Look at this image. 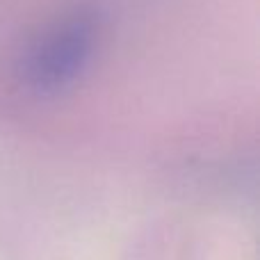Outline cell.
Instances as JSON below:
<instances>
[{"label":"cell","instance_id":"6da1fadb","mask_svg":"<svg viewBox=\"0 0 260 260\" xmlns=\"http://www.w3.org/2000/svg\"><path fill=\"white\" fill-rule=\"evenodd\" d=\"M103 39L99 9L80 5L46 25L23 50L18 80L35 96H57L82 80Z\"/></svg>","mask_w":260,"mask_h":260}]
</instances>
